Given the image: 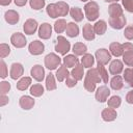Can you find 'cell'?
I'll list each match as a JSON object with an SVG mask.
<instances>
[{"label": "cell", "mask_w": 133, "mask_h": 133, "mask_svg": "<svg viewBox=\"0 0 133 133\" xmlns=\"http://www.w3.org/2000/svg\"><path fill=\"white\" fill-rule=\"evenodd\" d=\"M85 17L88 21H96L100 16V7L97 2L89 1L84 5Z\"/></svg>", "instance_id": "6da1fadb"}, {"label": "cell", "mask_w": 133, "mask_h": 133, "mask_svg": "<svg viewBox=\"0 0 133 133\" xmlns=\"http://www.w3.org/2000/svg\"><path fill=\"white\" fill-rule=\"evenodd\" d=\"M71 49V44L70 42L62 35L57 36V43L55 45V51L59 53L60 55H65Z\"/></svg>", "instance_id": "7a4b0ae2"}, {"label": "cell", "mask_w": 133, "mask_h": 133, "mask_svg": "<svg viewBox=\"0 0 133 133\" xmlns=\"http://www.w3.org/2000/svg\"><path fill=\"white\" fill-rule=\"evenodd\" d=\"M60 63H61V59L55 53H49L45 57V65L50 71H53V70L57 69V66H59Z\"/></svg>", "instance_id": "3957f363"}, {"label": "cell", "mask_w": 133, "mask_h": 133, "mask_svg": "<svg viewBox=\"0 0 133 133\" xmlns=\"http://www.w3.org/2000/svg\"><path fill=\"white\" fill-rule=\"evenodd\" d=\"M95 57H96L98 63H101V64H104L105 65V64H107L110 61V59H111V53L107 49L101 48V49H99V50L96 51Z\"/></svg>", "instance_id": "277c9868"}, {"label": "cell", "mask_w": 133, "mask_h": 133, "mask_svg": "<svg viewBox=\"0 0 133 133\" xmlns=\"http://www.w3.org/2000/svg\"><path fill=\"white\" fill-rule=\"evenodd\" d=\"M10 42H11V45L16 48H23L27 44V39H26L25 35L21 32L14 33L10 37Z\"/></svg>", "instance_id": "5b68a950"}, {"label": "cell", "mask_w": 133, "mask_h": 133, "mask_svg": "<svg viewBox=\"0 0 133 133\" xmlns=\"http://www.w3.org/2000/svg\"><path fill=\"white\" fill-rule=\"evenodd\" d=\"M126 18L124 15L117 16V17H109L108 23L113 29H122L126 25Z\"/></svg>", "instance_id": "8992f818"}, {"label": "cell", "mask_w": 133, "mask_h": 133, "mask_svg": "<svg viewBox=\"0 0 133 133\" xmlns=\"http://www.w3.org/2000/svg\"><path fill=\"white\" fill-rule=\"evenodd\" d=\"M109 95H110V89L106 85H102V86H99L97 88V91L95 94V98L98 102L104 103V102H106Z\"/></svg>", "instance_id": "52a82bcc"}, {"label": "cell", "mask_w": 133, "mask_h": 133, "mask_svg": "<svg viewBox=\"0 0 133 133\" xmlns=\"http://www.w3.org/2000/svg\"><path fill=\"white\" fill-rule=\"evenodd\" d=\"M28 50L32 55H39L45 51V45L41 41H32L28 46Z\"/></svg>", "instance_id": "ba28073f"}, {"label": "cell", "mask_w": 133, "mask_h": 133, "mask_svg": "<svg viewBox=\"0 0 133 133\" xmlns=\"http://www.w3.org/2000/svg\"><path fill=\"white\" fill-rule=\"evenodd\" d=\"M30 75H31V77H32L34 80L41 82V81H43L44 78H45V69H44L42 65H39V64H35V65H33V66L31 68V70H30Z\"/></svg>", "instance_id": "9c48e42d"}, {"label": "cell", "mask_w": 133, "mask_h": 133, "mask_svg": "<svg viewBox=\"0 0 133 133\" xmlns=\"http://www.w3.org/2000/svg\"><path fill=\"white\" fill-rule=\"evenodd\" d=\"M24 74V68L21 63L19 62H14L10 66V72H9V76L11 79L17 80L20 77H22V75Z\"/></svg>", "instance_id": "30bf717a"}, {"label": "cell", "mask_w": 133, "mask_h": 133, "mask_svg": "<svg viewBox=\"0 0 133 133\" xmlns=\"http://www.w3.org/2000/svg\"><path fill=\"white\" fill-rule=\"evenodd\" d=\"M52 35V26L49 23H43L38 28V36L42 39H48Z\"/></svg>", "instance_id": "8fae6325"}, {"label": "cell", "mask_w": 133, "mask_h": 133, "mask_svg": "<svg viewBox=\"0 0 133 133\" xmlns=\"http://www.w3.org/2000/svg\"><path fill=\"white\" fill-rule=\"evenodd\" d=\"M37 26H38V24L34 19H28L23 25V30L26 34L31 35L36 31Z\"/></svg>", "instance_id": "7c38bea8"}, {"label": "cell", "mask_w": 133, "mask_h": 133, "mask_svg": "<svg viewBox=\"0 0 133 133\" xmlns=\"http://www.w3.org/2000/svg\"><path fill=\"white\" fill-rule=\"evenodd\" d=\"M4 18H5V21L9 25H15L20 21V15L14 9H9V10L5 11Z\"/></svg>", "instance_id": "4fadbf2b"}, {"label": "cell", "mask_w": 133, "mask_h": 133, "mask_svg": "<svg viewBox=\"0 0 133 133\" xmlns=\"http://www.w3.org/2000/svg\"><path fill=\"white\" fill-rule=\"evenodd\" d=\"M101 116H102L103 121H105V122H112V121H114L116 118L117 113H116V111H115L114 108H111V107L108 106L107 108H105L102 111Z\"/></svg>", "instance_id": "5bb4252c"}, {"label": "cell", "mask_w": 133, "mask_h": 133, "mask_svg": "<svg viewBox=\"0 0 133 133\" xmlns=\"http://www.w3.org/2000/svg\"><path fill=\"white\" fill-rule=\"evenodd\" d=\"M124 71V65L123 62L118 59H114L111 61L109 65V73L111 75H119Z\"/></svg>", "instance_id": "9a60e30c"}, {"label": "cell", "mask_w": 133, "mask_h": 133, "mask_svg": "<svg viewBox=\"0 0 133 133\" xmlns=\"http://www.w3.org/2000/svg\"><path fill=\"white\" fill-rule=\"evenodd\" d=\"M82 35L86 41H92L95 39V30H94V26L89 23H86L83 28H82Z\"/></svg>", "instance_id": "2e32d148"}, {"label": "cell", "mask_w": 133, "mask_h": 133, "mask_svg": "<svg viewBox=\"0 0 133 133\" xmlns=\"http://www.w3.org/2000/svg\"><path fill=\"white\" fill-rule=\"evenodd\" d=\"M19 104H20V106H21L22 109L29 110V109H31L34 106V100L30 96H22L20 98Z\"/></svg>", "instance_id": "e0dca14e"}, {"label": "cell", "mask_w": 133, "mask_h": 133, "mask_svg": "<svg viewBox=\"0 0 133 133\" xmlns=\"http://www.w3.org/2000/svg\"><path fill=\"white\" fill-rule=\"evenodd\" d=\"M108 14H109L110 17H117V16L124 15L123 8H122V6L117 2L111 3L109 5V7H108Z\"/></svg>", "instance_id": "ac0fdd59"}, {"label": "cell", "mask_w": 133, "mask_h": 133, "mask_svg": "<svg viewBox=\"0 0 133 133\" xmlns=\"http://www.w3.org/2000/svg\"><path fill=\"white\" fill-rule=\"evenodd\" d=\"M65 32H66V35L68 36H70V37H76L79 34V27H78V25L76 23L70 22L66 25Z\"/></svg>", "instance_id": "d6986e66"}, {"label": "cell", "mask_w": 133, "mask_h": 133, "mask_svg": "<svg viewBox=\"0 0 133 133\" xmlns=\"http://www.w3.org/2000/svg\"><path fill=\"white\" fill-rule=\"evenodd\" d=\"M109 51L110 53L115 56V57H119L123 55L124 51H123V46L122 44L117 43V42H114V43H111L110 46H109Z\"/></svg>", "instance_id": "ffe728a7"}, {"label": "cell", "mask_w": 133, "mask_h": 133, "mask_svg": "<svg viewBox=\"0 0 133 133\" xmlns=\"http://www.w3.org/2000/svg\"><path fill=\"white\" fill-rule=\"evenodd\" d=\"M71 74L79 81V80H82L83 79V76H84V66L82 63H77L73 69H72V72Z\"/></svg>", "instance_id": "44dd1931"}, {"label": "cell", "mask_w": 133, "mask_h": 133, "mask_svg": "<svg viewBox=\"0 0 133 133\" xmlns=\"http://www.w3.org/2000/svg\"><path fill=\"white\" fill-rule=\"evenodd\" d=\"M123 79L125 80V83L127 84V86L133 87V68L129 66V68L125 69Z\"/></svg>", "instance_id": "7402d4cb"}, {"label": "cell", "mask_w": 133, "mask_h": 133, "mask_svg": "<svg viewBox=\"0 0 133 133\" xmlns=\"http://www.w3.org/2000/svg\"><path fill=\"white\" fill-rule=\"evenodd\" d=\"M110 86L112 89L114 90H119L123 88L124 86V81H123V77H121L119 75H114L113 78L110 80Z\"/></svg>", "instance_id": "603a6c76"}, {"label": "cell", "mask_w": 133, "mask_h": 133, "mask_svg": "<svg viewBox=\"0 0 133 133\" xmlns=\"http://www.w3.org/2000/svg\"><path fill=\"white\" fill-rule=\"evenodd\" d=\"M106 29H107V24H106V22L104 20L97 21L95 23V25H94V30H95L96 34L103 35L106 32Z\"/></svg>", "instance_id": "cb8c5ba5"}, {"label": "cell", "mask_w": 133, "mask_h": 133, "mask_svg": "<svg viewBox=\"0 0 133 133\" xmlns=\"http://www.w3.org/2000/svg\"><path fill=\"white\" fill-rule=\"evenodd\" d=\"M78 62H79V60L77 58V55H75V54H68L63 58V64L68 68H74Z\"/></svg>", "instance_id": "d4e9b609"}, {"label": "cell", "mask_w": 133, "mask_h": 133, "mask_svg": "<svg viewBox=\"0 0 133 133\" xmlns=\"http://www.w3.org/2000/svg\"><path fill=\"white\" fill-rule=\"evenodd\" d=\"M86 77H88L89 79H91L92 81H95L96 83H100L102 82V79L100 77V74H99V71L97 68H89V70L86 72Z\"/></svg>", "instance_id": "484cf974"}, {"label": "cell", "mask_w": 133, "mask_h": 133, "mask_svg": "<svg viewBox=\"0 0 133 133\" xmlns=\"http://www.w3.org/2000/svg\"><path fill=\"white\" fill-rule=\"evenodd\" d=\"M69 71H68V66H65L64 64H60L57 72H56V78L59 82H62L68 76H69Z\"/></svg>", "instance_id": "4316f807"}, {"label": "cell", "mask_w": 133, "mask_h": 133, "mask_svg": "<svg viewBox=\"0 0 133 133\" xmlns=\"http://www.w3.org/2000/svg\"><path fill=\"white\" fill-rule=\"evenodd\" d=\"M70 15L75 20V22H81L83 20V12L80 7H72L70 8Z\"/></svg>", "instance_id": "83f0119b"}, {"label": "cell", "mask_w": 133, "mask_h": 133, "mask_svg": "<svg viewBox=\"0 0 133 133\" xmlns=\"http://www.w3.org/2000/svg\"><path fill=\"white\" fill-rule=\"evenodd\" d=\"M56 6H57V9H58L59 17H65L70 12L69 4L65 3V2H63V1H58L56 3Z\"/></svg>", "instance_id": "f1b7e54d"}, {"label": "cell", "mask_w": 133, "mask_h": 133, "mask_svg": "<svg viewBox=\"0 0 133 133\" xmlns=\"http://www.w3.org/2000/svg\"><path fill=\"white\" fill-rule=\"evenodd\" d=\"M87 51V47L83 43H76L73 46V52L77 56H83Z\"/></svg>", "instance_id": "f546056e"}, {"label": "cell", "mask_w": 133, "mask_h": 133, "mask_svg": "<svg viewBox=\"0 0 133 133\" xmlns=\"http://www.w3.org/2000/svg\"><path fill=\"white\" fill-rule=\"evenodd\" d=\"M31 84V78L30 77H22L17 82V88L19 90H25L27 89Z\"/></svg>", "instance_id": "4dcf8cb0"}, {"label": "cell", "mask_w": 133, "mask_h": 133, "mask_svg": "<svg viewBox=\"0 0 133 133\" xmlns=\"http://www.w3.org/2000/svg\"><path fill=\"white\" fill-rule=\"evenodd\" d=\"M94 62H95V58L89 53H85L81 58V63L83 64L84 68H88V69L91 68L94 65Z\"/></svg>", "instance_id": "1f68e13d"}, {"label": "cell", "mask_w": 133, "mask_h": 133, "mask_svg": "<svg viewBox=\"0 0 133 133\" xmlns=\"http://www.w3.org/2000/svg\"><path fill=\"white\" fill-rule=\"evenodd\" d=\"M56 82H55V78H54V75L52 73L48 74L47 75V78H46V88L51 91V90H54L56 89Z\"/></svg>", "instance_id": "d6a6232c"}, {"label": "cell", "mask_w": 133, "mask_h": 133, "mask_svg": "<svg viewBox=\"0 0 133 133\" xmlns=\"http://www.w3.org/2000/svg\"><path fill=\"white\" fill-rule=\"evenodd\" d=\"M46 10H47L48 16H49L50 18H52V19H55V18H58V17H59L56 3H50V4L47 6Z\"/></svg>", "instance_id": "836d02e7"}, {"label": "cell", "mask_w": 133, "mask_h": 133, "mask_svg": "<svg viewBox=\"0 0 133 133\" xmlns=\"http://www.w3.org/2000/svg\"><path fill=\"white\" fill-rule=\"evenodd\" d=\"M66 25H68V23H66V21L64 19H58L54 23V30H55V32H57V33L63 32L65 30V28H66Z\"/></svg>", "instance_id": "e575fe53"}, {"label": "cell", "mask_w": 133, "mask_h": 133, "mask_svg": "<svg viewBox=\"0 0 133 133\" xmlns=\"http://www.w3.org/2000/svg\"><path fill=\"white\" fill-rule=\"evenodd\" d=\"M97 69H98V71H99V74H100V77H101V79H102V82H103V83H107V82H108V79H109V75H108V72L106 71L104 64L98 63Z\"/></svg>", "instance_id": "d590c367"}, {"label": "cell", "mask_w": 133, "mask_h": 133, "mask_svg": "<svg viewBox=\"0 0 133 133\" xmlns=\"http://www.w3.org/2000/svg\"><path fill=\"white\" fill-rule=\"evenodd\" d=\"M30 94H31L33 97H41V96L44 94V87H43V85L39 84V83L33 84V85L30 87Z\"/></svg>", "instance_id": "8d00e7d4"}, {"label": "cell", "mask_w": 133, "mask_h": 133, "mask_svg": "<svg viewBox=\"0 0 133 133\" xmlns=\"http://www.w3.org/2000/svg\"><path fill=\"white\" fill-rule=\"evenodd\" d=\"M121 103H122V99L119 96H112L108 101H107V104L109 107L111 108H117L121 106Z\"/></svg>", "instance_id": "74e56055"}, {"label": "cell", "mask_w": 133, "mask_h": 133, "mask_svg": "<svg viewBox=\"0 0 133 133\" xmlns=\"http://www.w3.org/2000/svg\"><path fill=\"white\" fill-rule=\"evenodd\" d=\"M123 61L128 66H133V51H126L123 53Z\"/></svg>", "instance_id": "f35d334b"}, {"label": "cell", "mask_w": 133, "mask_h": 133, "mask_svg": "<svg viewBox=\"0 0 133 133\" xmlns=\"http://www.w3.org/2000/svg\"><path fill=\"white\" fill-rule=\"evenodd\" d=\"M83 84H84V88H85L87 91L92 92V91L96 89V84H97V83H96L95 81H92L91 79H89L88 77H86V76H85Z\"/></svg>", "instance_id": "ab89813d"}, {"label": "cell", "mask_w": 133, "mask_h": 133, "mask_svg": "<svg viewBox=\"0 0 133 133\" xmlns=\"http://www.w3.org/2000/svg\"><path fill=\"white\" fill-rule=\"evenodd\" d=\"M46 1L45 0H29L30 7L33 8L34 10H39L45 6Z\"/></svg>", "instance_id": "60d3db41"}, {"label": "cell", "mask_w": 133, "mask_h": 133, "mask_svg": "<svg viewBox=\"0 0 133 133\" xmlns=\"http://www.w3.org/2000/svg\"><path fill=\"white\" fill-rule=\"evenodd\" d=\"M10 53V48L7 44H1L0 45V56L1 58H4L6 56H8Z\"/></svg>", "instance_id": "b9f144b4"}, {"label": "cell", "mask_w": 133, "mask_h": 133, "mask_svg": "<svg viewBox=\"0 0 133 133\" xmlns=\"http://www.w3.org/2000/svg\"><path fill=\"white\" fill-rule=\"evenodd\" d=\"M7 75H8V73H7L6 63L3 59H1V61H0V77L4 79L5 77H7Z\"/></svg>", "instance_id": "7bdbcfd3"}, {"label": "cell", "mask_w": 133, "mask_h": 133, "mask_svg": "<svg viewBox=\"0 0 133 133\" xmlns=\"http://www.w3.org/2000/svg\"><path fill=\"white\" fill-rule=\"evenodd\" d=\"M77 79L72 75V74H69V76L65 78V84L68 87H74L76 84H77Z\"/></svg>", "instance_id": "ee69618b"}, {"label": "cell", "mask_w": 133, "mask_h": 133, "mask_svg": "<svg viewBox=\"0 0 133 133\" xmlns=\"http://www.w3.org/2000/svg\"><path fill=\"white\" fill-rule=\"evenodd\" d=\"M10 89V83L7 81H1L0 82V92L1 94H7Z\"/></svg>", "instance_id": "f6af8a7d"}, {"label": "cell", "mask_w": 133, "mask_h": 133, "mask_svg": "<svg viewBox=\"0 0 133 133\" xmlns=\"http://www.w3.org/2000/svg\"><path fill=\"white\" fill-rule=\"evenodd\" d=\"M124 35L127 39L129 41H132L133 39V26H127L125 28V31H124Z\"/></svg>", "instance_id": "bcb514c9"}, {"label": "cell", "mask_w": 133, "mask_h": 133, "mask_svg": "<svg viewBox=\"0 0 133 133\" xmlns=\"http://www.w3.org/2000/svg\"><path fill=\"white\" fill-rule=\"evenodd\" d=\"M122 2L128 12H133V0H122Z\"/></svg>", "instance_id": "7dc6e473"}, {"label": "cell", "mask_w": 133, "mask_h": 133, "mask_svg": "<svg viewBox=\"0 0 133 133\" xmlns=\"http://www.w3.org/2000/svg\"><path fill=\"white\" fill-rule=\"evenodd\" d=\"M8 103V97L5 94H1L0 96V106H4Z\"/></svg>", "instance_id": "c3c4849f"}, {"label": "cell", "mask_w": 133, "mask_h": 133, "mask_svg": "<svg viewBox=\"0 0 133 133\" xmlns=\"http://www.w3.org/2000/svg\"><path fill=\"white\" fill-rule=\"evenodd\" d=\"M123 46V51H133V44L132 43H125L122 45Z\"/></svg>", "instance_id": "681fc988"}, {"label": "cell", "mask_w": 133, "mask_h": 133, "mask_svg": "<svg viewBox=\"0 0 133 133\" xmlns=\"http://www.w3.org/2000/svg\"><path fill=\"white\" fill-rule=\"evenodd\" d=\"M126 102L129 104H133V90H130L126 95Z\"/></svg>", "instance_id": "f907efd6"}, {"label": "cell", "mask_w": 133, "mask_h": 133, "mask_svg": "<svg viewBox=\"0 0 133 133\" xmlns=\"http://www.w3.org/2000/svg\"><path fill=\"white\" fill-rule=\"evenodd\" d=\"M14 2H15V4H16L17 6L22 7V6H24V5L27 3V0H14Z\"/></svg>", "instance_id": "816d5d0a"}, {"label": "cell", "mask_w": 133, "mask_h": 133, "mask_svg": "<svg viewBox=\"0 0 133 133\" xmlns=\"http://www.w3.org/2000/svg\"><path fill=\"white\" fill-rule=\"evenodd\" d=\"M11 2V0H0V4L2 6H6V5H9Z\"/></svg>", "instance_id": "f5cc1de1"}, {"label": "cell", "mask_w": 133, "mask_h": 133, "mask_svg": "<svg viewBox=\"0 0 133 133\" xmlns=\"http://www.w3.org/2000/svg\"><path fill=\"white\" fill-rule=\"evenodd\" d=\"M105 2H108V3H114V2H117L118 0H104Z\"/></svg>", "instance_id": "db71d44e"}, {"label": "cell", "mask_w": 133, "mask_h": 133, "mask_svg": "<svg viewBox=\"0 0 133 133\" xmlns=\"http://www.w3.org/2000/svg\"><path fill=\"white\" fill-rule=\"evenodd\" d=\"M80 1H82V2H86V1H88V0H80Z\"/></svg>", "instance_id": "11a10c76"}]
</instances>
